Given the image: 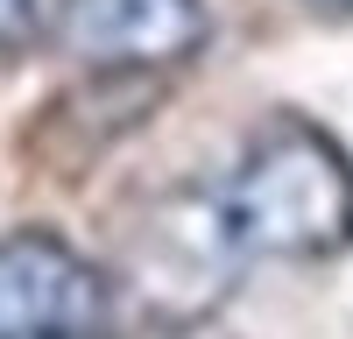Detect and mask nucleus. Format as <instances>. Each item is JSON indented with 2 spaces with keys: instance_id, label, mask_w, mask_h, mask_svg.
Wrapping results in <instances>:
<instances>
[{
  "instance_id": "obj_4",
  "label": "nucleus",
  "mask_w": 353,
  "mask_h": 339,
  "mask_svg": "<svg viewBox=\"0 0 353 339\" xmlns=\"http://www.w3.org/2000/svg\"><path fill=\"white\" fill-rule=\"evenodd\" d=\"M36 36V0H0V50Z\"/></svg>"
},
{
  "instance_id": "obj_2",
  "label": "nucleus",
  "mask_w": 353,
  "mask_h": 339,
  "mask_svg": "<svg viewBox=\"0 0 353 339\" xmlns=\"http://www.w3.org/2000/svg\"><path fill=\"white\" fill-rule=\"evenodd\" d=\"M205 36H212L205 0H57L50 8V43L106 78L176 71L205 50Z\"/></svg>"
},
{
  "instance_id": "obj_1",
  "label": "nucleus",
  "mask_w": 353,
  "mask_h": 339,
  "mask_svg": "<svg viewBox=\"0 0 353 339\" xmlns=\"http://www.w3.org/2000/svg\"><path fill=\"white\" fill-rule=\"evenodd\" d=\"M205 262H325L353 247V156L304 121H261L212 191L191 198V234Z\"/></svg>"
},
{
  "instance_id": "obj_3",
  "label": "nucleus",
  "mask_w": 353,
  "mask_h": 339,
  "mask_svg": "<svg viewBox=\"0 0 353 339\" xmlns=\"http://www.w3.org/2000/svg\"><path fill=\"white\" fill-rule=\"evenodd\" d=\"M113 290L71 240L21 226L0 240V339H99Z\"/></svg>"
},
{
  "instance_id": "obj_5",
  "label": "nucleus",
  "mask_w": 353,
  "mask_h": 339,
  "mask_svg": "<svg viewBox=\"0 0 353 339\" xmlns=\"http://www.w3.org/2000/svg\"><path fill=\"white\" fill-rule=\"evenodd\" d=\"M311 8H325V14H353V0H311Z\"/></svg>"
}]
</instances>
